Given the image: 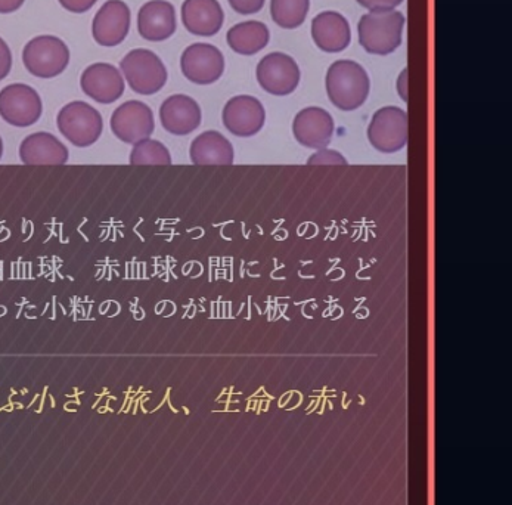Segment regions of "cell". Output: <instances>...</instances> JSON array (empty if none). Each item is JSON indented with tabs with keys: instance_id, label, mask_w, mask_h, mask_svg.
<instances>
[{
	"instance_id": "cell-8",
	"label": "cell",
	"mask_w": 512,
	"mask_h": 505,
	"mask_svg": "<svg viewBox=\"0 0 512 505\" xmlns=\"http://www.w3.org/2000/svg\"><path fill=\"white\" fill-rule=\"evenodd\" d=\"M256 77L263 91L275 96H287L299 88L302 73L299 64L290 55L272 52L257 65Z\"/></svg>"
},
{
	"instance_id": "cell-25",
	"label": "cell",
	"mask_w": 512,
	"mask_h": 505,
	"mask_svg": "<svg viewBox=\"0 0 512 505\" xmlns=\"http://www.w3.org/2000/svg\"><path fill=\"white\" fill-rule=\"evenodd\" d=\"M231 8L241 15L257 14L262 11L266 0H228Z\"/></svg>"
},
{
	"instance_id": "cell-31",
	"label": "cell",
	"mask_w": 512,
	"mask_h": 505,
	"mask_svg": "<svg viewBox=\"0 0 512 505\" xmlns=\"http://www.w3.org/2000/svg\"><path fill=\"white\" fill-rule=\"evenodd\" d=\"M3 156V141L2 138H0V158Z\"/></svg>"
},
{
	"instance_id": "cell-29",
	"label": "cell",
	"mask_w": 512,
	"mask_h": 505,
	"mask_svg": "<svg viewBox=\"0 0 512 505\" xmlns=\"http://www.w3.org/2000/svg\"><path fill=\"white\" fill-rule=\"evenodd\" d=\"M408 77L409 71L408 68H403L402 73L399 74V79H397V94H399L400 98L403 99V102H408Z\"/></svg>"
},
{
	"instance_id": "cell-6",
	"label": "cell",
	"mask_w": 512,
	"mask_h": 505,
	"mask_svg": "<svg viewBox=\"0 0 512 505\" xmlns=\"http://www.w3.org/2000/svg\"><path fill=\"white\" fill-rule=\"evenodd\" d=\"M369 144L384 154L403 150L409 139L408 113L399 107L380 108L368 126Z\"/></svg>"
},
{
	"instance_id": "cell-13",
	"label": "cell",
	"mask_w": 512,
	"mask_h": 505,
	"mask_svg": "<svg viewBox=\"0 0 512 505\" xmlns=\"http://www.w3.org/2000/svg\"><path fill=\"white\" fill-rule=\"evenodd\" d=\"M334 133V119L324 108L307 107L294 117L293 135L303 147L324 150L331 144Z\"/></svg>"
},
{
	"instance_id": "cell-5",
	"label": "cell",
	"mask_w": 512,
	"mask_h": 505,
	"mask_svg": "<svg viewBox=\"0 0 512 505\" xmlns=\"http://www.w3.org/2000/svg\"><path fill=\"white\" fill-rule=\"evenodd\" d=\"M23 63L33 76L54 79L67 70L70 49L60 37L37 36L24 46Z\"/></svg>"
},
{
	"instance_id": "cell-30",
	"label": "cell",
	"mask_w": 512,
	"mask_h": 505,
	"mask_svg": "<svg viewBox=\"0 0 512 505\" xmlns=\"http://www.w3.org/2000/svg\"><path fill=\"white\" fill-rule=\"evenodd\" d=\"M26 0H0V14H12L24 5Z\"/></svg>"
},
{
	"instance_id": "cell-14",
	"label": "cell",
	"mask_w": 512,
	"mask_h": 505,
	"mask_svg": "<svg viewBox=\"0 0 512 505\" xmlns=\"http://www.w3.org/2000/svg\"><path fill=\"white\" fill-rule=\"evenodd\" d=\"M80 86L85 95L99 104H113L124 94V79L113 64L95 63L83 71Z\"/></svg>"
},
{
	"instance_id": "cell-7",
	"label": "cell",
	"mask_w": 512,
	"mask_h": 505,
	"mask_svg": "<svg viewBox=\"0 0 512 505\" xmlns=\"http://www.w3.org/2000/svg\"><path fill=\"white\" fill-rule=\"evenodd\" d=\"M42 113V98L31 86L14 83L0 91V117L8 125L15 127L36 125Z\"/></svg>"
},
{
	"instance_id": "cell-15",
	"label": "cell",
	"mask_w": 512,
	"mask_h": 505,
	"mask_svg": "<svg viewBox=\"0 0 512 505\" xmlns=\"http://www.w3.org/2000/svg\"><path fill=\"white\" fill-rule=\"evenodd\" d=\"M203 113L200 105L188 95H172L161 104V126L176 136H186L201 125Z\"/></svg>"
},
{
	"instance_id": "cell-12",
	"label": "cell",
	"mask_w": 512,
	"mask_h": 505,
	"mask_svg": "<svg viewBox=\"0 0 512 505\" xmlns=\"http://www.w3.org/2000/svg\"><path fill=\"white\" fill-rule=\"evenodd\" d=\"M130 20H132V14L126 2L108 0L93 18V39L105 48L119 46L129 34Z\"/></svg>"
},
{
	"instance_id": "cell-23",
	"label": "cell",
	"mask_w": 512,
	"mask_h": 505,
	"mask_svg": "<svg viewBox=\"0 0 512 505\" xmlns=\"http://www.w3.org/2000/svg\"><path fill=\"white\" fill-rule=\"evenodd\" d=\"M133 166H167L172 164V156L166 145L155 139H144L133 147L130 153Z\"/></svg>"
},
{
	"instance_id": "cell-11",
	"label": "cell",
	"mask_w": 512,
	"mask_h": 505,
	"mask_svg": "<svg viewBox=\"0 0 512 505\" xmlns=\"http://www.w3.org/2000/svg\"><path fill=\"white\" fill-rule=\"evenodd\" d=\"M223 125L238 138H251L263 129L266 111L259 99L238 95L226 102L222 113Z\"/></svg>"
},
{
	"instance_id": "cell-2",
	"label": "cell",
	"mask_w": 512,
	"mask_h": 505,
	"mask_svg": "<svg viewBox=\"0 0 512 505\" xmlns=\"http://www.w3.org/2000/svg\"><path fill=\"white\" fill-rule=\"evenodd\" d=\"M405 17L396 9L371 11L358 24L359 43L368 54L386 55L397 51L403 40Z\"/></svg>"
},
{
	"instance_id": "cell-10",
	"label": "cell",
	"mask_w": 512,
	"mask_h": 505,
	"mask_svg": "<svg viewBox=\"0 0 512 505\" xmlns=\"http://www.w3.org/2000/svg\"><path fill=\"white\" fill-rule=\"evenodd\" d=\"M110 125L116 138L135 145L150 138L154 132V113L145 102L127 101L116 108Z\"/></svg>"
},
{
	"instance_id": "cell-19",
	"label": "cell",
	"mask_w": 512,
	"mask_h": 505,
	"mask_svg": "<svg viewBox=\"0 0 512 505\" xmlns=\"http://www.w3.org/2000/svg\"><path fill=\"white\" fill-rule=\"evenodd\" d=\"M20 158L29 166H61L68 161V150L64 144L48 132H37L27 136L20 145Z\"/></svg>"
},
{
	"instance_id": "cell-4",
	"label": "cell",
	"mask_w": 512,
	"mask_h": 505,
	"mask_svg": "<svg viewBox=\"0 0 512 505\" xmlns=\"http://www.w3.org/2000/svg\"><path fill=\"white\" fill-rule=\"evenodd\" d=\"M57 125L61 135L79 148H88L98 142L104 130V120L99 111L83 101L70 102L62 107Z\"/></svg>"
},
{
	"instance_id": "cell-18",
	"label": "cell",
	"mask_w": 512,
	"mask_h": 505,
	"mask_svg": "<svg viewBox=\"0 0 512 505\" xmlns=\"http://www.w3.org/2000/svg\"><path fill=\"white\" fill-rule=\"evenodd\" d=\"M225 12L217 0H185L182 23L194 36L211 37L222 30Z\"/></svg>"
},
{
	"instance_id": "cell-9",
	"label": "cell",
	"mask_w": 512,
	"mask_h": 505,
	"mask_svg": "<svg viewBox=\"0 0 512 505\" xmlns=\"http://www.w3.org/2000/svg\"><path fill=\"white\" fill-rule=\"evenodd\" d=\"M181 70L195 85H213L225 73V58L220 49L210 43H194L183 51Z\"/></svg>"
},
{
	"instance_id": "cell-17",
	"label": "cell",
	"mask_w": 512,
	"mask_h": 505,
	"mask_svg": "<svg viewBox=\"0 0 512 505\" xmlns=\"http://www.w3.org/2000/svg\"><path fill=\"white\" fill-rule=\"evenodd\" d=\"M312 39L321 51L338 54L352 42V29L340 12L325 11L313 18Z\"/></svg>"
},
{
	"instance_id": "cell-26",
	"label": "cell",
	"mask_w": 512,
	"mask_h": 505,
	"mask_svg": "<svg viewBox=\"0 0 512 505\" xmlns=\"http://www.w3.org/2000/svg\"><path fill=\"white\" fill-rule=\"evenodd\" d=\"M363 8L371 11H390L402 5L403 0H356Z\"/></svg>"
},
{
	"instance_id": "cell-3",
	"label": "cell",
	"mask_w": 512,
	"mask_h": 505,
	"mask_svg": "<svg viewBox=\"0 0 512 505\" xmlns=\"http://www.w3.org/2000/svg\"><path fill=\"white\" fill-rule=\"evenodd\" d=\"M120 70L127 85L139 95H155L166 86L167 70L150 49H133L121 60Z\"/></svg>"
},
{
	"instance_id": "cell-24",
	"label": "cell",
	"mask_w": 512,
	"mask_h": 505,
	"mask_svg": "<svg viewBox=\"0 0 512 505\" xmlns=\"http://www.w3.org/2000/svg\"><path fill=\"white\" fill-rule=\"evenodd\" d=\"M307 164L310 166H334V164H344L346 166L347 160L343 154L338 153V151L327 150H318V153L313 154L312 157L309 158Z\"/></svg>"
},
{
	"instance_id": "cell-21",
	"label": "cell",
	"mask_w": 512,
	"mask_h": 505,
	"mask_svg": "<svg viewBox=\"0 0 512 505\" xmlns=\"http://www.w3.org/2000/svg\"><path fill=\"white\" fill-rule=\"evenodd\" d=\"M269 40H271V33L268 26L260 21H244L231 27L226 34L229 48L245 57L259 54L268 46Z\"/></svg>"
},
{
	"instance_id": "cell-20",
	"label": "cell",
	"mask_w": 512,
	"mask_h": 505,
	"mask_svg": "<svg viewBox=\"0 0 512 505\" xmlns=\"http://www.w3.org/2000/svg\"><path fill=\"white\" fill-rule=\"evenodd\" d=\"M189 157L197 166H231L235 154L229 139L216 130H207L192 141Z\"/></svg>"
},
{
	"instance_id": "cell-22",
	"label": "cell",
	"mask_w": 512,
	"mask_h": 505,
	"mask_svg": "<svg viewBox=\"0 0 512 505\" xmlns=\"http://www.w3.org/2000/svg\"><path fill=\"white\" fill-rule=\"evenodd\" d=\"M310 0H271L273 23L285 30L299 29L309 14Z\"/></svg>"
},
{
	"instance_id": "cell-16",
	"label": "cell",
	"mask_w": 512,
	"mask_h": 505,
	"mask_svg": "<svg viewBox=\"0 0 512 505\" xmlns=\"http://www.w3.org/2000/svg\"><path fill=\"white\" fill-rule=\"evenodd\" d=\"M178 29L175 6L167 0H150L138 12V32L148 42H164Z\"/></svg>"
},
{
	"instance_id": "cell-1",
	"label": "cell",
	"mask_w": 512,
	"mask_h": 505,
	"mask_svg": "<svg viewBox=\"0 0 512 505\" xmlns=\"http://www.w3.org/2000/svg\"><path fill=\"white\" fill-rule=\"evenodd\" d=\"M328 98L341 111L361 108L371 91L368 73L361 64L350 60L335 61L327 71Z\"/></svg>"
},
{
	"instance_id": "cell-27",
	"label": "cell",
	"mask_w": 512,
	"mask_h": 505,
	"mask_svg": "<svg viewBox=\"0 0 512 505\" xmlns=\"http://www.w3.org/2000/svg\"><path fill=\"white\" fill-rule=\"evenodd\" d=\"M12 68V52L8 43L0 37V82L8 77Z\"/></svg>"
},
{
	"instance_id": "cell-28",
	"label": "cell",
	"mask_w": 512,
	"mask_h": 505,
	"mask_svg": "<svg viewBox=\"0 0 512 505\" xmlns=\"http://www.w3.org/2000/svg\"><path fill=\"white\" fill-rule=\"evenodd\" d=\"M58 2H60L62 8L67 9L68 12H73V14H85V12L91 11L98 0H58Z\"/></svg>"
}]
</instances>
